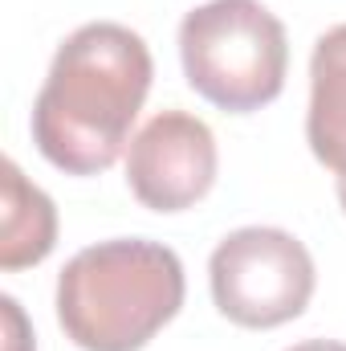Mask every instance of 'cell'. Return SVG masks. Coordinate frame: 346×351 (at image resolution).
<instances>
[{
  "label": "cell",
  "mask_w": 346,
  "mask_h": 351,
  "mask_svg": "<svg viewBox=\"0 0 346 351\" xmlns=\"http://www.w3.org/2000/svg\"><path fill=\"white\" fill-rule=\"evenodd\" d=\"M155 62L147 41L114 21L74 29L33 102V143L66 176L106 172L147 102Z\"/></svg>",
  "instance_id": "6da1fadb"
},
{
  "label": "cell",
  "mask_w": 346,
  "mask_h": 351,
  "mask_svg": "<svg viewBox=\"0 0 346 351\" xmlns=\"http://www.w3.org/2000/svg\"><path fill=\"white\" fill-rule=\"evenodd\" d=\"M183 262L143 237L98 241L57 278V323L82 351L147 348L183 306Z\"/></svg>",
  "instance_id": "7a4b0ae2"
},
{
  "label": "cell",
  "mask_w": 346,
  "mask_h": 351,
  "mask_svg": "<svg viewBox=\"0 0 346 351\" xmlns=\"http://www.w3.org/2000/svg\"><path fill=\"white\" fill-rule=\"evenodd\" d=\"M179 62L200 98L228 114H249L285 86V25L261 0H208L179 25Z\"/></svg>",
  "instance_id": "3957f363"
},
{
  "label": "cell",
  "mask_w": 346,
  "mask_h": 351,
  "mask_svg": "<svg viewBox=\"0 0 346 351\" xmlns=\"http://www.w3.org/2000/svg\"><path fill=\"white\" fill-rule=\"evenodd\" d=\"M216 311L249 331H269L297 319L314 298V258L310 250L273 225H249L228 233L208 262Z\"/></svg>",
  "instance_id": "277c9868"
},
{
  "label": "cell",
  "mask_w": 346,
  "mask_h": 351,
  "mask_svg": "<svg viewBox=\"0 0 346 351\" xmlns=\"http://www.w3.org/2000/svg\"><path fill=\"white\" fill-rule=\"evenodd\" d=\"M216 135L187 110H159L127 152V184L151 213H183L200 204L216 184Z\"/></svg>",
  "instance_id": "5b68a950"
},
{
  "label": "cell",
  "mask_w": 346,
  "mask_h": 351,
  "mask_svg": "<svg viewBox=\"0 0 346 351\" xmlns=\"http://www.w3.org/2000/svg\"><path fill=\"white\" fill-rule=\"evenodd\" d=\"M306 139L318 164L346 176V25L326 29L314 45Z\"/></svg>",
  "instance_id": "8992f818"
},
{
  "label": "cell",
  "mask_w": 346,
  "mask_h": 351,
  "mask_svg": "<svg viewBox=\"0 0 346 351\" xmlns=\"http://www.w3.org/2000/svg\"><path fill=\"white\" fill-rule=\"evenodd\" d=\"M4 192H0V269H25L45 262L57 245V208L53 200L29 184L25 172L4 160Z\"/></svg>",
  "instance_id": "52a82bcc"
},
{
  "label": "cell",
  "mask_w": 346,
  "mask_h": 351,
  "mask_svg": "<svg viewBox=\"0 0 346 351\" xmlns=\"http://www.w3.org/2000/svg\"><path fill=\"white\" fill-rule=\"evenodd\" d=\"M285 351H346V343H338V339H306V343H293Z\"/></svg>",
  "instance_id": "ba28073f"
},
{
  "label": "cell",
  "mask_w": 346,
  "mask_h": 351,
  "mask_svg": "<svg viewBox=\"0 0 346 351\" xmlns=\"http://www.w3.org/2000/svg\"><path fill=\"white\" fill-rule=\"evenodd\" d=\"M338 204H343V213H346V176H338Z\"/></svg>",
  "instance_id": "9c48e42d"
}]
</instances>
